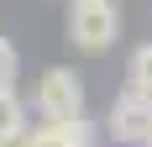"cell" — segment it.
Instances as JSON below:
<instances>
[{"label":"cell","instance_id":"cell-1","mask_svg":"<svg viewBox=\"0 0 152 147\" xmlns=\"http://www.w3.org/2000/svg\"><path fill=\"white\" fill-rule=\"evenodd\" d=\"M31 110H37L47 126L79 121L84 116V79H79L74 68H63V63L42 68V79H37V89H31Z\"/></svg>","mask_w":152,"mask_h":147},{"label":"cell","instance_id":"cell-2","mask_svg":"<svg viewBox=\"0 0 152 147\" xmlns=\"http://www.w3.org/2000/svg\"><path fill=\"white\" fill-rule=\"evenodd\" d=\"M121 37V16L110 0H68V42L84 53H105Z\"/></svg>","mask_w":152,"mask_h":147},{"label":"cell","instance_id":"cell-3","mask_svg":"<svg viewBox=\"0 0 152 147\" xmlns=\"http://www.w3.org/2000/svg\"><path fill=\"white\" fill-rule=\"evenodd\" d=\"M105 132H110V142H121V147H147V132H152V95L121 89V95L110 100Z\"/></svg>","mask_w":152,"mask_h":147},{"label":"cell","instance_id":"cell-4","mask_svg":"<svg viewBox=\"0 0 152 147\" xmlns=\"http://www.w3.org/2000/svg\"><path fill=\"white\" fill-rule=\"evenodd\" d=\"M31 147H100V142H94V126L79 116V121H58V126L42 121L31 132Z\"/></svg>","mask_w":152,"mask_h":147},{"label":"cell","instance_id":"cell-5","mask_svg":"<svg viewBox=\"0 0 152 147\" xmlns=\"http://www.w3.org/2000/svg\"><path fill=\"white\" fill-rule=\"evenodd\" d=\"M126 89L152 95V42H142L137 53H131V63H126Z\"/></svg>","mask_w":152,"mask_h":147},{"label":"cell","instance_id":"cell-6","mask_svg":"<svg viewBox=\"0 0 152 147\" xmlns=\"http://www.w3.org/2000/svg\"><path fill=\"white\" fill-rule=\"evenodd\" d=\"M11 132H26V100L16 89H0V137Z\"/></svg>","mask_w":152,"mask_h":147},{"label":"cell","instance_id":"cell-7","mask_svg":"<svg viewBox=\"0 0 152 147\" xmlns=\"http://www.w3.org/2000/svg\"><path fill=\"white\" fill-rule=\"evenodd\" d=\"M16 68H21V58H16V47L0 37V89H16Z\"/></svg>","mask_w":152,"mask_h":147},{"label":"cell","instance_id":"cell-8","mask_svg":"<svg viewBox=\"0 0 152 147\" xmlns=\"http://www.w3.org/2000/svg\"><path fill=\"white\" fill-rule=\"evenodd\" d=\"M0 147H31V126H26V132H11V137H0Z\"/></svg>","mask_w":152,"mask_h":147},{"label":"cell","instance_id":"cell-9","mask_svg":"<svg viewBox=\"0 0 152 147\" xmlns=\"http://www.w3.org/2000/svg\"><path fill=\"white\" fill-rule=\"evenodd\" d=\"M147 147H152V132H147Z\"/></svg>","mask_w":152,"mask_h":147}]
</instances>
